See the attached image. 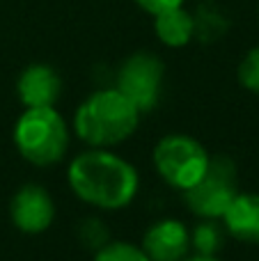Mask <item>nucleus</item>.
Segmentation results:
<instances>
[{"label": "nucleus", "instance_id": "obj_6", "mask_svg": "<svg viewBox=\"0 0 259 261\" xmlns=\"http://www.w3.org/2000/svg\"><path fill=\"white\" fill-rule=\"evenodd\" d=\"M163 71V62L154 53H136L124 60L117 73V90L140 113H147L159 103Z\"/></svg>", "mask_w": 259, "mask_h": 261}, {"label": "nucleus", "instance_id": "obj_2", "mask_svg": "<svg viewBox=\"0 0 259 261\" xmlns=\"http://www.w3.org/2000/svg\"><path fill=\"white\" fill-rule=\"evenodd\" d=\"M138 117L140 110L119 90H101L81 103L73 126L83 142L92 147H113L131 138L138 128Z\"/></svg>", "mask_w": 259, "mask_h": 261}, {"label": "nucleus", "instance_id": "obj_9", "mask_svg": "<svg viewBox=\"0 0 259 261\" xmlns=\"http://www.w3.org/2000/svg\"><path fill=\"white\" fill-rule=\"evenodd\" d=\"M60 76L46 64H32L18 76L16 92L25 108H53L60 96Z\"/></svg>", "mask_w": 259, "mask_h": 261}, {"label": "nucleus", "instance_id": "obj_8", "mask_svg": "<svg viewBox=\"0 0 259 261\" xmlns=\"http://www.w3.org/2000/svg\"><path fill=\"white\" fill-rule=\"evenodd\" d=\"M149 261H182L191 250V236L179 220H161L142 239Z\"/></svg>", "mask_w": 259, "mask_h": 261}, {"label": "nucleus", "instance_id": "obj_14", "mask_svg": "<svg viewBox=\"0 0 259 261\" xmlns=\"http://www.w3.org/2000/svg\"><path fill=\"white\" fill-rule=\"evenodd\" d=\"M239 81L246 90L259 94V46L252 48L239 64Z\"/></svg>", "mask_w": 259, "mask_h": 261}, {"label": "nucleus", "instance_id": "obj_15", "mask_svg": "<svg viewBox=\"0 0 259 261\" xmlns=\"http://www.w3.org/2000/svg\"><path fill=\"white\" fill-rule=\"evenodd\" d=\"M81 239L87 248L99 250L101 245H106V227L101 225L99 220L90 218V220H85L81 227Z\"/></svg>", "mask_w": 259, "mask_h": 261}, {"label": "nucleus", "instance_id": "obj_3", "mask_svg": "<svg viewBox=\"0 0 259 261\" xmlns=\"http://www.w3.org/2000/svg\"><path fill=\"white\" fill-rule=\"evenodd\" d=\"M14 142L25 161L53 165L69 147V130L53 108H28L14 126Z\"/></svg>", "mask_w": 259, "mask_h": 261}, {"label": "nucleus", "instance_id": "obj_5", "mask_svg": "<svg viewBox=\"0 0 259 261\" xmlns=\"http://www.w3.org/2000/svg\"><path fill=\"white\" fill-rule=\"evenodd\" d=\"M154 165L174 188H191L209 165L206 149L191 135H168L154 149Z\"/></svg>", "mask_w": 259, "mask_h": 261}, {"label": "nucleus", "instance_id": "obj_1", "mask_svg": "<svg viewBox=\"0 0 259 261\" xmlns=\"http://www.w3.org/2000/svg\"><path fill=\"white\" fill-rule=\"evenodd\" d=\"M69 186L87 204L122 208L138 193V172L115 153L87 151L76 156L69 165Z\"/></svg>", "mask_w": 259, "mask_h": 261}, {"label": "nucleus", "instance_id": "obj_10", "mask_svg": "<svg viewBox=\"0 0 259 261\" xmlns=\"http://www.w3.org/2000/svg\"><path fill=\"white\" fill-rule=\"evenodd\" d=\"M225 229L243 243H259V195L239 193L223 213Z\"/></svg>", "mask_w": 259, "mask_h": 261}, {"label": "nucleus", "instance_id": "obj_7", "mask_svg": "<svg viewBox=\"0 0 259 261\" xmlns=\"http://www.w3.org/2000/svg\"><path fill=\"white\" fill-rule=\"evenodd\" d=\"M12 222L16 229L25 231V234H41L50 227L55 218V206L50 195L46 193L41 186H23L12 199Z\"/></svg>", "mask_w": 259, "mask_h": 261}, {"label": "nucleus", "instance_id": "obj_4", "mask_svg": "<svg viewBox=\"0 0 259 261\" xmlns=\"http://www.w3.org/2000/svg\"><path fill=\"white\" fill-rule=\"evenodd\" d=\"M239 195L237 165L229 156L209 158L202 176L184 190V202L200 218H223L232 199Z\"/></svg>", "mask_w": 259, "mask_h": 261}, {"label": "nucleus", "instance_id": "obj_11", "mask_svg": "<svg viewBox=\"0 0 259 261\" xmlns=\"http://www.w3.org/2000/svg\"><path fill=\"white\" fill-rule=\"evenodd\" d=\"M156 35L163 44L179 48V46H186L188 41L195 35V18L179 7L165 9V12L156 14Z\"/></svg>", "mask_w": 259, "mask_h": 261}, {"label": "nucleus", "instance_id": "obj_17", "mask_svg": "<svg viewBox=\"0 0 259 261\" xmlns=\"http://www.w3.org/2000/svg\"><path fill=\"white\" fill-rule=\"evenodd\" d=\"M182 261H218L216 257H206V254H195V257H184Z\"/></svg>", "mask_w": 259, "mask_h": 261}, {"label": "nucleus", "instance_id": "obj_16", "mask_svg": "<svg viewBox=\"0 0 259 261\" xmlns=\"http://www.w3.org/2000/svg\"><path fill=\"white\" fill-rule=\"evenodd\" d=\"M138 5H140L145 12H149V14H161V12H165V9H172V7H179V5L184 3V0H136Z\"/></svg>", "mask_w": 259, "mask_h": 261}, {"label": "nucleus", "instance_id": "obj_13", "mask_svg": "<svg viewBox=\"0 0 259 261\" xmlns=\"http://www.w3.org/2000/svg\"><path fill=\"white\" fill-rule=\"evenodd\" d=\"M94 261H149L142 248H136L131 243H106L96 250Z\"/></svg>", "mask_w": 259, "mask_h": 261}, {"label": "nucleus", "instance_id": "obj_12", "mask_svg": "<svg viewBox=\"0 0 259 261\" xmlns=\"http://www.w3.org/2000/svg\"><path fill=\"white\" fill-rule=\"evenodd\" d=\"M223 241H225L223 227H220L218 222H214V218H204V222L197 225L191 236V243H193V248H195V252L206 254V257H214L220 250Z\"/></svg>", "mask_w": 259, "mask_h": 261}]
</instances>
